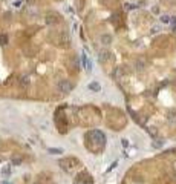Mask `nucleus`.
<instances>
[{"instance_id":"obj_2","label":"nucleus","mask_w":176,"mask_h":184,"mask_svg":"<svg viewBox=\"0 0 176 184\" xmlns=\"http://www.w3.org/2000/svg\"><path fill=\"white\" fill-rule=\"evenodd\" d=\"M78 164V160H75V158H66V160H60V166L63 167V170H66V172H69V170H72L75 166Z\"/></svg>"},{"instance_id":"obj_5","label":"nucleus","mask_w":176,"mask_h":184,"mask_svg":"<svg viewBox=\"0 0 176 184\" xmlns=\"http://www.w3.org/2000/svg\"><path fill=\"white\" fill-rule=\"evenodd\" d=\"M81 61H83V64H84V68H86V71H91V61L87 60V57H86V54H81Z\"/></svg>"},{"instance_id":"obj_6","label":"nucleus","mask_w":176,"mask_h":184,"mask_svg":"<svg viewBox=\"0 0 176 184\" xmlns=\"http://www.w3.org/2000/svg\"><path fill=\"white\" fill-rule=\"evenodd\" d=\"M89 89H91V90H97V92H98V90H101V86H100V83L94 81V83H91V84H89Z\"/></svg>"},{"instance_id":"obj_10","label":"nucleus","mask_w":176,"mask_h":184,"mask_svg":"<svg viewBox=\"0 0 176 184\" xmlns=\"http://www.w3.org/2000/svg\"><path fill=\"white\" fill-rule=\"evenodd\" d=\"M161 22H162V23H171V19H170L168 16H162V17H161Z\"/></svg>"},{"instance_id":"obj_4","label":"nucleus","mask_w":176,"mask_h":184,"mask_svg":"<svg viewBox=\"0 0 176 184\" xmlns=\"http://www.w3.org/2000/svg\"><path fill=\"white\" fill-rule=\"evenodd\" d=\"M58 89L61 92H64V94H67V92H70V89H72V83L67 81V80H63V81L58 83Z\"/></svg>"},{"instance_id":"obj_9","label":"nucleus","mask_w":176,"mask_h":184,"mask_svg":"<svg viewBox=\"0 0 176 184\" xmlns=\"http://www.w3.org/2000/svg\"><path fill=\"white\" fill-rule=\"evenodd\" d=\"M101 40H103V43H104V45H109V42L112 40V37H110V35H103V37H101Z\"/></svg>"},{"instance_id":"obj_8","label":"nucleus","mask_w":176,"mask_h":184,"mask_svg":"<svg viewBox=\"0 0 176 184\" xmlns=\"http://www.w3.org/2000/svg\"><path fill=\"white\" fill-rule=\"evenodd\" d=\"M6 43H8V37H6V35H0V45L5 46Z\"/></svg>"},{"instance_id":"obj_1","label":"nucleus","mask_w":176,"mask_h":184,"mask_svg":"<svg viewBox=\"0 0 176 184\" xmlns=\"http://www.w3.org/2000/svg\"><path fill=\"white\" fill-rule=\"evenodd\" d=\"M86 138H92L94 143L97 144V150H101L106 144V137L103 135V132L100 131H91V132H87L86 134Z\"/></svg>"},{"instance_id":"obj_3","label":"nucleus","mask_w":176,"mask_h":184,"mask_svg":"<svg viewBox=\"0 0 176 184\" xmlns=\"http://www.w3.org/2000/svg\"><path fill=\"white\" fill-rule=\"evenodd\" d=\"M74 184H92V178H91L89 173L83 172V173H80V175L75 178Z\"/></svg>"},{"instance_id":"obj_11","label":"nucleus","mask_w":176,"mask_h":184,"mask_svg":"<svg viewBox=\"0 0 176 184\" xmlns=\"http://www.w3.org/2000/svg\"><path fill=\"white\" fill-rule=\"evenodd\" d=\"M49 152H51V153H61L63 149H49Z\"/></svg>"},{"instance_id":"obj_12","label":"nucleus","mask_w":176,"mask_h":184,"mask_svg":"<svg viewBox=\"0 0 176 184\" xmlns=\"http://www.w3.org/2000/svg\"><path fill=\"white\" fill-rule=\"evenodd\" d=\"M171 29L176 32V19H171Z\"/></svg>"},{"instance_id":"obj_13","label":"nucleus","mask_w":176,"mask_h":184,"mask_svg":"<svg viewBox=\"0 0 176 184\" xmlns=\"http://www.w3.org/2000/svg\"><path fill=\"white\" fill-rule=\"evenodd\" d=\"M3 184H8V182H3Z\"/></svg>"},{"instance_id":"obj_7","label":"nucleus","mask_w":176,"mask_h":184,"mask_svg":"<svg viewBox=\"0 0 176 184\" xmlns=\"http://www.w3.org/2000/svg\"><path fill=\"white\" fill-rule=\"evenodd\" d=\"M167 118H168V121H171V123H176V111H170Z\"/></svg>"}]
</instances>
